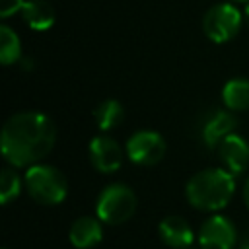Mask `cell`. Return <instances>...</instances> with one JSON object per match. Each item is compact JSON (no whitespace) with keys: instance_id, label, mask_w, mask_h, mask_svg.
I'll use <instances>...</instances> for the list:
<instances>
[{"instance_id":"6da1fadb","label":"cell","mask_w":249,"mask_h":249,"mask_svg":"<svg viewBox=\"0 0 249 249\" xmlns=\"http://www.w3.org/2000/svg\"><path fill=\"white\" fill-rule=\"evenodd\" d=\"M56 142L54 123L39 111L12 115L2 128V156L12 167H31L47 158Z\"/></svg>"},{"instance_id":"7a4b0ae2","label":"cell","mask_w":249,"mask_h":249,"mask_svg":"<svg viewBox=\"0 0 249 249\" xmlns=\"http://www.w3.org/2000/svg\"><path fill=\"white\" fill-rule=\"evenodd\" d=\"M235 193V177L224 167H208L195 173L185 187L189 204L196 210L218 212L226 208Z\"/></svg>"},{"instance_id":"3957f363","label":"cell","mask_w":249,"mask_h":249,"mask_svg":"<svg viewBox=\"0 0 249 249\" xmlns=\"http://www.w3.org/2000/svg\"><path fill=\"white\" fill-rule=\"evenodd\" d=\"M23 187L27 195L43 206H56L68 195V181L64 173L49 163H35L27 167Z\"/></svg>"},{"instance_id":"277c9868","label":"cell","mask_w":249,"mask_h":249,"mask_svg":"<svg viewBox=\"0 0 249 249\" xmlns=\"http://www.w3.org/2000/svg\"><path fill=\"white\" fill-rule=\"evenodd\" d=\"M136 206H138L136 195L128 185L111 183L97 196L95 216L107 226H119L132 218Z\"/></svg>"},{"instance_id":"5b68a950","label":"cell","mask_w":249,"mask_h":249,"mask_svg":"<svg viewBox=\"0 0 249 249\" xmlns=\"http://www.w3.org/2000/svg\"><path fill=\"white\" fill-rule=\"evenodd\" d=\"M243 23L241 12L231 2H220L208 8L202 18V31L212 43H228L231 41Z\"/></svg>"},{"instance_id":"8992f818","label":"cell","mask_w":249,"mask_h":249,"mask_svg":"<svg viewBox=\"0 0 249 249\" xmlns=\"http://www.w3.org/2000/svg\"><path fill=\"white\" fill-rule=\"evenodd\" d=\"M165 140L156 130H138L126 140V156L136 165H156L165 156Z\"/></svg>"},{"instance_id":"52a82bcc","label":"cell","mask_w":249,"mask_h":249,"mask_svg":"<svg viewBox=\"0 0 249 249\" xmlns=\"http://www.w3.org/2000/svg\"><path fill=\"white\" fill-rule=\"evenodd\" d=\"M196 241L200 249H233L237 243V231L228 216L212 214L202 222Z\"/></svg>"},{"instance_id":"ba28073f","label":"cell","mask_w":249,"mask_h":249,"mask_svg":"<svg viewBox=\"0 0 249 249\" xmlns=\"http://www.w3.org/2000/svg\"><path fill=\"white\" fill-rule=\"evenodd\" d=\"M89 161L99 173H115L123 165V148L107 134H99L89 142Z\"/></svg>"},{"instance_id":"9c48e42d","label":"cell","mask_w":249,"mask_h":249,"mask_svg":"<svg viewBox=\"0 0 249 249\" xmlns=\"http://www.w3.org/2000/svg\"><path fill=\"white\" fill-rule=\"evenodd\" d=\"M216 150H218L220 161L224 163V169H228L233 177L241 175L249 167V144L243 136L231 132L220 142Z\"/></svg>"},{"instance_id":"30bf717a","label":"cell","mask_w":249,"mask_h":249,"mask_svg":"<svg viewBox=\"0 0 249 249\" xmlns=\"http://www.w3.org/2000/svg\"><path fill=\"white\" fill-rule=\"evenodd\" d=\"M158 235L163 241V245L171 249H187L195 241V231L191 224L177 214L165 216L158 226Z\"/></svg>"},{"instance_id":"8fae6325","label":"cell","mask_w":249,"mask_h":249,"mask_svg":"<svg viewBox=\"0 0 249 249\" xmlns=\"http://www.w3.org/2000/svg\"><path fill=\"white\" fill-rule=\"evenodd\" d=\"M103 222L95 216H80L68 230V239L76 249H91L103 239Z\"/></svg>"},{"instance_id":"7c38bea8","label":"cell","mask_w":249,"mask_h":249,"mask_svg":"<svg viewBox=\"0 0 249 249\" xmlns=\"http://www.w3.org/2000/svg\"><path fill=\"white\" fill-rule=\"evenodd\" d=\"M235 117H233V111H214L206 117L204 124H202V142L214 150L220 146V142L230 136L233 130H235Z\"/></svg>"},{"instance_id":"4fadbf2b","label":"cell","mask_w":249,"mask_h":249,"mask_svg":"<svg viewBox=\"0 0 249 249\" xmlns=\"http://www.w3.org/2000/svg\"><path fill=\"white\" fill-rule=\"evenodd\" d=\"M19 14L25 25L35 31H47L54 23V10L47 0H25Z\"/></svg>"},{"instance_id":"5bb4252c","label":"cell","mask_w":249,"mask_h":249,"mask_svg":"<svg viewBox=\"0 0 249 249\" xmlns=\"http://www.w3.org/2000/svg\"><path fill=\"white\" fill-rule=\"evenodd\" d=\"M222 101L230 111H245L249 109V80L233 78L226 82L222 89Z\"/></svg>"},{"instance_id":"9a60e30c","label":"cell","mask_w":249,"mask_h":249,"mask_svg":"<svg viewBox=\"0 0 249 249\" xmlns=\"http://www.w3.org/2000/svg\"><path fill=\"white\" fill-rule=\"evenodd\" d=\"M93 119L101 130H111V128L119 126L121 121L124 119V109L117 99H105L95 107Z\"/></svg>"},{"instance_id":"2e32d148","label":"cell","mask_w":249,"mask_h":249,"mask_svg":"<svg viewBox=\"0 0 249 249\" xmlns=\"http://www.w3.org/2000/svg\"><path fill=\"white\" fill-rule=\"evenodd\" d=\"M19 60H21V43L18 33L8 25H0V62L4 66H10Z\"/></svg>"},{"instance_id":"e0dca14e","label":"cell","mask_w":249,"mask_h":249,"mask_svg":"<svg viewBox=\"0 0 249 249\" xmlns=\"http://www.w3.org/2000/svg\"><path fill=\"white\" fill-rule=\"evenodd\" d=\"M23 187V179L18 175L16 167H4L0 173V202L10 204L14 198L19 196Z\"/></svg>"},{"instance_id":"ac0fdd59","label":"cell","mask_w":249,"mask_h":249,"mask_svg":"<svg viewBox=\"0 0 249 249\" xmlns=\"http://www.w3.org/2000/svg\"><path fill=\"white\" fill-rule=\"evenodd\" d=\"M23 4H25V0H0V16L6 19L10 16H14L16 12H21Z\"/></svg>"},{"instance_id":"d6986e66","label":"cell","mask_w":249,"mask_h":249,"mask_svg":"<svg viewBox=\"0 0 249 249\" xmlns=\"http://www.w3.org/2000/svg\"><path fill=\"white\" fill-rule=\"evenodd\" d=\"M237 249H249V231L241 235V239L237 241Z\"/></svg>"},{"instance_id":"ffe728a7","label":"cell","mask_w":249,"mask_h":249,"mask_svg":"<svg viewBox=\"0 0 249 249\" xmlns=\"http://www.w3.org/2000/svg\"><path fill=\"white\" fill-rule=\"evenodd\" d=\"M243 202L249 208V177L245 179V185H243Z\"/></svg>"},{"instance_id":"44dd1931","label":"cell","mask_w":249,"mask_h":249,"mask_svg":"<svg viewBox=\"0 0 249 249\" xmlns=\"http://www.w3.org/2000/svg\"><path fill=\"white\" fill-rule=\"evenodd\" d=\"M245 16H247V19H249V2H245Z\"/></svg>"},{"instance_id":"7402d4cb","label":"cell","mask_w":249,"mask_h":249,"mask_svg":"<svg viewBox=\"0 0 249 249\" xmlns=\"http://www.w3.org/2000/svg\"><path fill=\"white\" fill-rule=\"evenodd\" d=\"M231 2H249V0H231Z\"/></svg>"},{"instance_id":"603a6c76","label":"cell","mask_w":249,"mask_h":249,"mask_svg":"<svg viewBox=\"0 0 249 249\" xmlns=\"http://www.w3.org/2000/svg\"><path fill=\"white\" fill-rule=\"evenodd\" d=\"M187 249H193V247H187ZM198 249H200V247H198Z\"/></svg>"}]
</instances>
